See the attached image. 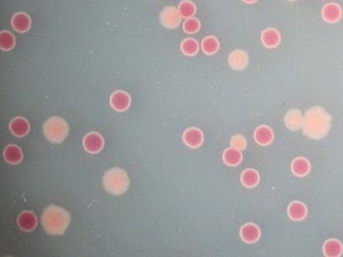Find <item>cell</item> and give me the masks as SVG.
<instances>
[{"label": "cell", "mask_w": 343, "mask_h": 257, "mask_svg": "<svg viewBox=\"0 0 343 257\" xmlns=\"http://www.w3.org/2000/svg\"><path fill=\"white\" fill-rule=\"evenodd\" d=\"M259 182L258 172L254 169H246L241 176V182L245 188H253L256 187Z\"/></svg>", "instance_id": "24"}, {"label": "cell", "mask_w": 343, "mask_h": 257, "mask_svg": "<svg viewBox=\"0 0 343 257\" xmlns=\"http://www.w3.org/2000/svg\"><path fill=\"white\" fill-rule=\"evenodd\" d=\"M258 0H243V2H245V3H256Z\"/></svg>", "instance_id": "30"}, {"label": "cell", "mask_w": 343, "mask_h": 257, "mask_svg": "<svg viewBox=\"0 0 343 257\" xmlns=\"http://www.w3.org/2000/svg\"><path fill=\"white\" fill-rule=\"evenodd\" d=\"M323 253L326 257H340L343 253V245L335 239L328 240L324 244Z\"/></svg>", "instance_id": "21"}, {"label": "cell", "mask_w": 343, "mask_h": 257, "mask_svg": "<svg viewBox=\"0 0 343 257\" xmlns=\"http://www.w3.org/2000/svg\"><path fill=\"white\" fill-rule=\"evenodd\" d=\"M183 29L186 33H197L200 29V20L196 18H194V17L189 18V19H186L185 21L183 22Z\"/></svg>", "instance_id": "28"}, {"label": "cell", "mask_w": 343, "mask_h": 257, "mask_svg": "<svg viewBox=\"0 0 343 257\" xmlns=\"http://www.w3.org/2000/svg\"><path fill=\"white\" fill-rule=\"evenodd\" d=\"M222 159L226 165L229 166H236L242 162V153L235 148H227L222 154Z\"/></svg>", "instance_id": "22"}, {"label": "cell", "mask_w": 343, "mask_h": 257, "mask_svg": "<svg viewBox=\"0 0 343 257\" xmlns=\"http://www.w3.org/2000/svg\"><path fill=\"white\" fill-rule=\"evenodd\" d=\"M289 218L293 221H301L307 215V207L301 201H293L287 208Z\"/></svg>", "instance_id": "17"}, {"label": "cell", "mask_w": 343, "mask_h": 257, "mask_svg": "<svg viewBox=\"0 0 343 257\" xmlns=\"http://www.w3.org/2000/svg\"><path fill=\"white\" fill-rule=\"evenodd\" d=\"M287 1H290V2H294V1H297V0H287Z\"/></svg>", "instance_id": "31"}, {"label": "cell", "mask_w": 343, "mask_h": 257, "mask_svg": "<svg viewBox=\"0 0 343 257\" xmlns=\"http://www.w3.org/2000/svg\"><path fill=\"white\" fill-rule=\"evenodd\" d=\"M203 139L204 137L202 131L196 128H190L183 132V142L189 148H199L202 144Z\"/></svg>", "instance_id": "10"}, {"label": "cell", "mask_w": 343, "mask_h": 257, "mask_svg": "<svg viewBox=\"0 0 343 257\" xmlns=\"http://www.w3.org/2000/svg\"><path fill=\"white\" fill-rule=\"evenodd\" d=\"M160 20L165 28L175 29L180 25L182 16L177 8L169 6L161 12Z\"/></svg>", "instance_id": "5"}, {"label": "cell", "mask_w": 343, "mask_h": 257, "mask_svg": "<svg viewBox=\"0 0 343 257\" xmlns=\"http://www.w3.org/2000/svg\"><path fill=\"white\" fill-rule=\"evenodd\" d=\"M130 95L123 90H117L110 97V105L117 112L126 111L130 107Z\"/></svg>", "instance_id": "7"}, {"label": "cell", "mask_w": 343, "mask_h": 257, "mask_svg": "<svg viewBox=\"0 0 343 257\" xmlns=\"http://www.w3.org/2000/svg\"><path fill=\"white\" fill-rule=\"evenodd\" d=\"M230 146L231 148H235L239 151H243L246 148L247 142L242 135H235L231 139Z\"/></svg>", "instance_id": "29"}, {"label": "cell", "mask_w": 343, "mask_h": 257, "mask_svg": "<svg viewBox=\"0 0 343 257\" xmlns=\"http://www.w3.org/2000/svg\"><path fill=\"white\" fill-rule=\"evenodd\" d=\"M15 40L9 31H3L0 33V48L3 51H8L14 48Z\"/></svg>", "instance_id": "27"}, {"label": "cell", "mask_w": 343, "mask_h": 257, "mask_svg": "<svg viewBox=\"0 0 343 257\" xmlns=\"http://www.w3.org/2000/svg\"><path fill=\"white\" fill-rule=\"evenodd\" d=\"M220 43L217 37L209 36L203 39L201 42V49L205 55H214L219 50Z\"/></svg>", "instance_id": "23"}, {"label": "cell", "mask_w": 343, "mask_h": 257, "mask_svg": "<svg viewBox=\"0 0 343 257\" xmlns=\"http://www.w3.org/2000/svg\"><path fill=\"white\" fill-rule=\"evenodd\" d=\"M178 11L182 18L189 19L196 13V6L190 0H183L178 5Z\"/></svg>", "instance_id": "26"}, {"label": "cell", "mask_w": 343, "mask_h": 257, "mask_svg": "<svg viewBox=\"0 0 343 257\" xmlns=\"http://www.w3.org/2000/svg\"><path fill=\"white\" fill-rule=\"evenodd\" d=\"M331 127L332 118L321 106H314L304 115L302 128L307 137L321 139L327 136Z\"/></svg>", "instance_id": "1"}, {"label": "cell", "mask_w": 343, "mask_h": 257, "mask_svg": "<svg viewBox=\"0 0 343 257\" xmlns=\"http://www.w3.org/2000/svg\"><path fill=\"white\" fill-rule=\"evenodd\" d=\"M3 157H4L6 162H8V164H12V165H15V164L22 161V151H21L20 147L14 145V144H10V145L7 146L4 149Z\"/></svg>", "instance_id": "20"}, {"label": "cell", "mask_w": 343, "mask_h": 257, "mask_svg": "<svg viewBox=\"0 0 343 257\" xmlns=\"http://www.w3.org/2000/svg\"><path fill=\"white\" fill-rule=\"evenodd\" d=\"M31 18L25 13H16L12 18V26L17 32H26L31 27Z\"/></svg>", "instance_id": "16"}, {"label": "cell", "mask_w": 343, "mask_h": 257, "mask_svg": "<svg viewBox=\"0 0 343 257\" xmlns=\"http://www.w3.org/2000/svg\"><path fill=\"white\" fill-rule=\"evenodd\" d=\"M17 223L23 231H32L37 225V216L31 211H24L18 217Z\"/></svg>", "instance_id": "13"}, {"label": "cell", "mask_w": 343, "mask_h": 257, "mask_svg": "<svg viewBox=\"0 0 343 257\" xmlns=\"http://www.w3.org/2000/svg\"><path fill=\"white\" fill-rule=\"evenodd\" d=\"M274 134L271 129L267 126H260L255 131V140L259 145L266 146L272 142Z\"/></svg>", "instance_id": "18"}, {"label": "cell", "mask_w": 343, "mask_h": 257, "mask_svg": "<svg viewBox=\"0 0 343 257\" xmlns=\"http://www.w3.org/2000/svg\"><path fill=\"white\" fill-rule=\"evenodd\" d=\"M228 64L231 68L237 71L245 69L249 64V56L245 51L234 50L228 56Z\"/></svg>", "instance_id": "8"}, {"label": "cell", "mask_w": 343, "mask_h": 257, "mask_svg": "<svg viewBox=\"0 0 343 257\" xmlns=\"http://www.w3.org/2000/svg\"><path fill=\"white\" fill-rule=\"evenodd\" d=\"M41 221L49 235H63L71 224V215L62 207L51 205L42 212Z\"/></svg>", "instance_id": "2"}, {"label": "cell", "mask_w": 343, "mask_h": 257, "mask_svg": "<svg viewBox=\"0 0 343 257\" xmlns=\"http://www.w3.org/2000/svg\"><path fill=\"white\" fill-rule=\"evenodd\" d=\"M281 34L276 29H264L261 34L262 44L266 48H275L281 42Z\"/></svg>", "instance_id": "14"}, {"label": "cell", "mask_w": 343, "mask_h": 257, "mask_svg": "<svg viewBox=\"0 0 343 257\" xmlns=\"http://www.w3.org/2000/svg\"><path fill=\"white\" fill-rule=\"evenodd\" d=\"M9 129L15 137H22L28 134L30 124L24 118H15L9 123Z\"/></svg>", "instance_id": "15"}, {"label": "cell", "mask_w": 343, "mask_h": 257, "mask_svg": "<svg viewBox=\"0 0 343 257\" xmlns=\"http://www.w3.org/2000/svg\"><path fill=\"white\" fill-rule=\"evenodd\" d=\"M46 138L53 143H61L67 137L69 125L63 118L52 117L43 125Z\"/></svg>", "instance_id": "4"}, {"label": "cell", "mask_w": 343, "mask_h": 257, "mask_svg": "<svg viewBox=\"0 0 343 257\" xmlns=\"http://www.w3.org/2000/svg\"><path fill=\"white\" fill-rule=\"evenodd\" d=\"M310 163L308 159L303 157H298L297 159L293 160L291 165V169L293 171V175L298 177L306 176L310 171Z\"/></svg>", "instance_id": "19"}, {"label": "cell", "mask_w": 343, "mask_h": 257, "mask_svg": "<svg viewBox=\"0 0 343 257\" xmlns=\"http://www.w3.org/2000/svg\"><path fill=\"white\" fill-rule=\"evenodd\" d=\"M284 122L287 128L292 131H298L303 128L304 116L298 110H291L285 116Z\"/></svg>", "instance_id": "12"}, {"label": "cell", "mask_w": 343, "mask_h": 257, "mask_svg": "<svg viewBox=\"0 0 343 257\" xmlns=\"http://www.w3.org/2000/svg\"><path fill=\"white\" fill-rule=\"evenodd\" d=\"M85 149L90 154H97L104 146V140L97 132H90L83 139Z\"/></svg>", "instance_id": "6"}, {"label": "cell", "mask_w": 343, "mask_h": 257, "mask_svg": "<svg viewBox=\"0 0 343 257\" xmlns=\"http://www.w3.org/2000/svg\"><path fill=\"white\" fill-rule=\"evenodd\" d=\"M102 183L107 193L113 196H120L128 190L130 178L121 168H112L104 174Z\"/></svg>", "instance_id": "3"}, {"label": "cell", "mask_w": 343, "mask_h": 257, "mask_svg": "<svg viewBox=\"0 0 343 257\" xmlns=\"http://www.w3.org/2000/svg\"><path fill=\"white\" fill-rule=\"evenodd\" d=\"M180 47H181L182 53L185 56H194V55H196L199 52V49H200L199 43L196 40L193 39V38H187V39L183 40Z\"/></svg>", "instance_id": "25"}, {"label": "cell", "mask_w": 343, "mask_h": 257, "mask_svg": "<svg viewBox=\"0 0 343 257\" xmlns=\"http://www.w3.org/2000/svg\"><path fill=\"white\" fill-rule=\"evenodd\" d=\"M321 16L326 22L337 23L342 19L343 10L338 3H327L322 8Z\"/></svg>", "instance_id": "9"}, {"label": "cell", "mask_w": 343, "mask_h": 257, "mask_svg": "<svg viewBox=\"0 0 343 257\" xmlns=\"http://www.w3.org/2000/svg\"><path fill=\"white\" fill-rule=\"evenodd\" d=\"M240 236L245 243H256L260 237V230L256 224L248 223L240 229Z\"/></svg>", "instance_id": "11"}]
</instances>
